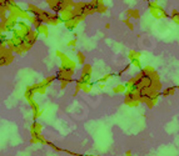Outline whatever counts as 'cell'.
<instances>
[{"instance_id":"obj_19","label":"cell","mask_w":179,"mask_h":156,"mask_svg":"<svg viewBox=\"0 0 179 156\" xmlns=\"http://www.w3.org/2000/svg\"><path fill=\"white\" fill-rule=\"evenodd\" d=\"M130 65L134 66V68H138V69H142V68H143V66H142V62H140L139 59H132V60H130Z\"/></svg>"},{"instance_id":"obj_15","label":"cell","mask_w":179,"mask_h":156,"mask_svg":"<svg viewBox=\"0 0 179 156\" xmlns=\"http://www.w3.org/2000/svg\"><path fill=\"white\" fill-rule=\"evenodd\" d=\"M77 60H78V62L80 65L85 64V55H84L81 51H78V53H77Z\"/></svg>"},{"instance_id":"obj_13","label":"cell","mask_w":179,"mask_h":156,"mask_svg":"<svg viewBox=\"0 0 179 156\" xmlns=\"http://www.w3.org/2000/svg\"><path fill=\"white\" fill-rule=\"evenodd\" d=\"M35 31H36L38 34H43L44 36H48V35H49V31H48V25H46V24H41V25H40V26H39V28L35 30Z\"/></svg>"},{"instance_id":"obj_20","label":"cell","mask_w":179,"mask_h":156,"mask_svg":"<svg viewBox=\"0 0 179 156\" xmlns=\"http://www.w3.org/2000/svg\"><path fill=\"white\" fill-rule=\"evenodd\" d=\"M46 145H49V146L53 149V150H54V151H58V152H60V151H63V149H60V148H58L57 146V145H54V144H53V142H50V141H46L45 142Z\"/></svg>"},{"instance_id":"obj_23","label":"cell","mask_w":179,"mask_h":156,"mask_svg":"<svg viewBox=\"0 0 179 156\" xmlns=\"http://www.w3.org/2000/svg\"><path fill=\"white\" fill-rule=\"evenodd\" d=\"M98 88H99L100 90H103V89L105 88V85H104V82H99V85H98Z\"/></svg>"},{"instance_id":"obj_24","label":"cell","mask_w":179,"mask_h":156,"mask_svg":"<svg viewBox=\"0 0 179 156\" xmlns=\"http://www.w3.org/2000/svg\"><path fill=\"white\" fill-rule=\"evenodd\" d=\"M125 156H133V155H132V151H130V150H128L127 152H125Z\"/></svg>"},{"instance_id":"obj_7","label":"cell","mask_w":179,"mask_h":156,"mask_svg":"<svg viewBox=\"0 0 179 156\" xmlns=\"http://www.w3.org/2000/svg\"><path fill=\"white\" fill-rule=\"evenodd\" d=\"M150 14L155 18V19H163V18H167L168 14L167 12L162 8V6H158V9H154V10H150Z\"/></svg>"},{"instance_id":"obj_12","label":"cell","mask_w":179,"mask_h":156,"mask_svg":"<svg viewBox=\"0 0 179 156\" xmlns=\"http://www.w3.org/2000/svg\"><path fill=\"white\" fill-rule=\"evenodd\" d=\"M127 14H128V19H139L140 16L139 10H136V9H129Z\"/></svg>"},{"instance_id":"obj_2","label":"cell","mask_w":179,"mask_h":156,"mask_svg":"<svg viewBox=\"0 0 179 156\" xmlns=\"http://www.w3.org/2000/svg\"><path fill=\"white\" fill-rule=\"evenodd\" d=\"M91 72H93V68L90 64H83V69H81V75L79 79L74 80L75 82L80 85H85V84H90L91 80Z\"/></svg>"},{"instance_id":"obj_9","label":"cell","mask_w":179,"mask_h":156,"mask_svg":"<svg viewBox=\"0 0 179 156\" xmlns=\"http://www.w3.org/2000/svg\"><path fill=\"white\" fill-rule=\"evenodd\" d=\"M0 5H2L6 10V12H9V10L13 9L16 4H15L14 0H0Z\"/></svg>"},{"instance_id":"obj_14","label":"cell","mask_w":179,"mask_h":156,"mask_svg":"<svg viewBox=\"0 0 179 156\" xmlns=\"http://www.w3.org/2000/svg\"><path fill=\"white\" fill-rule=\"evenodd\" d=\"M140 55H142V53H139V51H136V50H130L129 54H128V58H129V60H132V59H139Z\"/></svg>"},{"instance_id":"obj_4","label":"cell","mask_w":179,"mask_h":156,"mask_svg":"<svg viewBox=\"0 0 179 156\" xmlns=\"http://www.w3.org/2000/svg\"><path fill=\"white\" fill-rule=\"evenodd\" d=\"M89 5L93 10V13H105L107 12V6H105L104 3L100 2V0H91Z\"/></svg>"},{"instance_id":"obj_26","label":"cell","mask_w":179,"mask_h":156,"mask_svg":"<svg viewBox=\"0 0 179 156\" xmlns=\"http://www.w3.org/2000/svg\"><path fill=\"white\" fill-rule=\"evenodd\" d=\"M91 156H94V155H91ZM95 156H100V155H95Z\"/></svg>"},{"instance_id":"obj_1","label":"cell","mask_w":179,"mask_h":156,"mask_svg":"<svg viewBox=\"0 0 179 156\" xmlns=\"http://www.w3.org/2000/svg\"><path fill=\"white\" fill-rule=\"evenodd\" d=\"M57 56L61 60V65H60L59 70L64 71L65 74H68V75H70V76L74 75V72H75V66H77L75 62L73 61V60H70L69 56H68L67 54H64V53H61V51H57Z\"/></svg>"},{"instance_id":"obj_11","label":"cell","mask_w":179,"mask_h":156,"mask_svg":"<svg viewBox=\"0 0 179 156\" xmlns=\"http://www.w3.org/2000/svg\"><path fill=\"white\" fill-rule=\"evenodd\" d=\"M57 79H55V75H51V76H48V78H45L43 81H40V84L41 85H43L45 89H48L51 84H53V82H54Z\"/></svg>"},{"instance_id":"obj_10","label":"cell","mask_w":179,"mask_h":156,"mask_svg":"<svg viewBox=\"0 0 179 156\" xmlns=\"http://www.w3.org/2000/svg\"><path fill=\"white\" fill-rule=\"evenodd\" d=\"M46 141L48 140L41 134H38V135H35V136H31V139H30L31 144H45Z\"/></svg>"},{"instance_id":"obj_18","label":"cell","mask_w":179,"mask_h":156,"mask_svg":"<svg viewBox=\"0 0 179 156\" xmlns=\"http://www.w3.org/2000/svg\"><path fill=\"white\" fill-rule=\"evenodd\" d=\"M115 76V74H107V75H104V76H102L99 80H97L98 82H107V81H109L110 79H113Z\"/></svg>"},{"instance_id":"obj_22","label":"cell","mask_w":179,"mask_h":156,"mask_svg":"<svg viewBox=\"0 0 179 156\" xmlns=\"http://www.w3.org/2000/svg\"><path fill=\"white\" fill-rule=\"evenodd\" d=\"M75 45H77V40H75V39L70 40L69 43H68V46H75Z\"/></svg>"},{"instance_id":"obj_6","label":"cell","mask_w":179,"mask_h":156,"mask_svg":"<svg viewBox=\"0 0 179 156\" xmlns=\"http://www.w3.org/2000/svg\"><path fill=\"white\" fill-rule=\"evenodd\" d=\"M41 12H43V9L38 8L36 5H33V4H29V5H28L26 13H28L29 15H31V16H36V18H39L40 14H41Z\"/></svg>"},{"instance_id":"obj_3","label":"cell","mask_w":179,"mask_h":156,"mask_svg":"<svg viewBox=\"0 0 179 156\" xmlns=\"http://www.w3.org/2000/svg\"><path fill=\"white\" fill-rule=\"evenodd\" d=\"M125 99H124V104L128 106H138L140 101L138 98V92L136 91H129V90H125Z\"/></svg>"},{"instance_id":"obj_25","label":"cell","mask_w":179,"mask_h":156,"mask_svg":"<svg viewBox=\"0 0 179 156\" xmlns=\"http://www.w3.org/2000/svg\"><path fill=\"white\" fill-rule=\"evenodd\" d=\"M105 28H107V29H110V24H109V23L105 24Z\"/></svg>"},{"instance_id":"obj_5","label":"cell","mask_w":179,"mask_h":156,"mask_svg":"<svg viewBox=\"0 0 179 156\" xmlns=\"http://www.w3.org/2000/svg\"><path fill=\"white\" fill-rule=\"evenodd\" d=\"M41 130H43V125H41L39 121L34 120V122L30 125V135L31 136H35L38 134H41Z\"/></svg>"},{"instance_id":"obj_16","label":"cell","mask_w":179,"mask_h":156,"mask_svg":"<svg viewBox=\"0 0 179 156\" xmlns=\"http://www.w3.org/2000/svg\"><path fill=\"white\" fill-rule=\"evenodd\" d=\"M125 90V85L124 84H119V85H117V86H114L113 88V91L115 92V94H119V92H124Z\"/></svg>"},{"instance_id":"obj_8","label":"cell","mask_w":179,"mask_h":156,"mask_svg":"<svg viewBox=\"0 0 179 156\" xmlns=\"http://www.w3.org/2000/svg\"><path fill=\"white\" fill-rule=\"evenodd\" d=\"M177 90H178V86H177V85H175V86H170V88H167V89H164L163 91H160V96L167 98V96L174 95V94L177 92Z\"/></svg>"},{"instance_id":"obj_21","label":"cell","mask_w":179,"mask_h":156,"mask_svg":"<svg viewBox=\"0 0 179 156\" xmlns=\"http://www.w3.org/2000/svg\"><path fill=\"white\" fill-rule=\"evenodd\" d=\"M129 20H130V19H125V20H124V24L127 25V26H128L130 30H133V29H134V25H133V24L129 22Z\"/></svg>"},{"instance_id":"obj_17","label":"cell","mask_w":179,"mask_h":156,"mask_svg":"<svg viewBox=\"0 0 179 156\" xmlns=\"http://www.w3.org/2000/svg\"><path fill=\"white\" fill-rule=\"evenodd\" d=\"M170 19L173 20V22H174L175 24H178V23H179V18H178V10H177V9H173V10H172V13H170Z\"/></svg>"}]
</instances>
